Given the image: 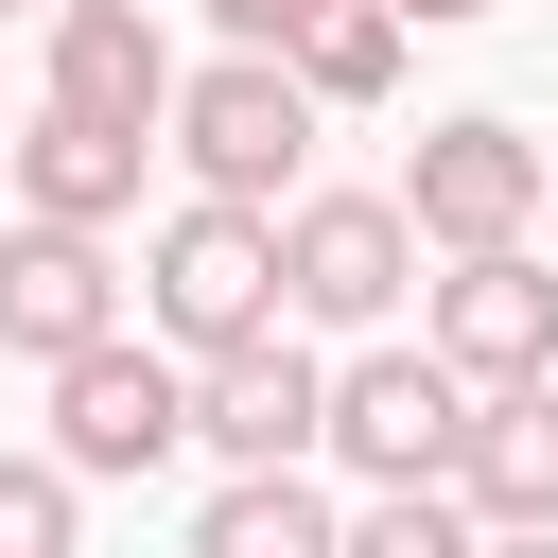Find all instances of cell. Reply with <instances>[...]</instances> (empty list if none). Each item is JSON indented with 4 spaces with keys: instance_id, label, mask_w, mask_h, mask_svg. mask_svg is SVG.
Masks as SVG:
<instances>
[{
    "instance_id": "d6986e66",
    "label": "cell",
    "mask_w": 558,
    "mask_h": 558,
    "mask_svg": "<svg viewBox=\"0 0 558 558\" xmlns=\"http://www.w3.org/2000/svg\"><path fill=\"white\" fill-rule=\"evenodd\" d=\"M384 17H401V35H453V17H488V0H384Z\"/></svg>"
},
{
    "instance_id": "30bf717a",
    "label": "cell",
    "mask_w": 558,
    "mask_h": 558,
    "mask_svg": "<svg viewBox=\"0 0 558 558\" xmlns=\"http://www.w3.org/2000/svg\"><path fill=\"white\" fill-rule=\"evenodd\" d=\"M140 157H157L140 122H87V105H35V122L0 140V192H17L35 227H122V209H140Z\"/></svg>"
},
{
    "instance_id": "7c38bea8",
    "label": "cell",
    "mask_w": 558,
    "mask_h": 558,
    "mask_svg": "<svg viewBox=\"0 0 558 558\" xmlns=\"http://www.w3.org/2000/svg\"><path fill=\"white\" fill-rule=\"evenodd\" d=\"M453 506H471V523H558V366H541V384H471Z\"/></svg>"
},
{
    "instance_id": "9c48e42d",
    "label": "cell",
    "mask_w": 558,
    "mask_h": 558,
    "mask_svg": "<svg viewBox=\"0 0 558 558\" xmlns=\"http://www.w3.org/2000/svg\"><path fill=\"white\" fill-rule=\"evenodd\" d=\"M87 331H122V262H105V227H0V349L17 366H70Z\"/></svg>"
},
{
    "instance_id": "5b68a950",
    "label": "cell",
    "mask_w": 558,
    "mask_h": 558,
    "mask_svg": "<svg viewBox=\"0 0 558 558\" xmlns=\"http://www.w3.org/2000/svg\"><path fill=\"white\" fill-rule=\"evenodd\" d=\"M418 296V227H401V192H279V314L296 331H384Z\"/></svg>"
},
{
    "instance_id": "44dd1931",
    "label": "cell",
    "mask_w": 558,
    "mask_h": 558,
    "mask_svg": "<svg viewBox=\"0 0 558 558\" xmlns=\"http://www.w3.org/2000/svg\"><path fill=\"white\" fill-rule=\"evenodd\" d=\"M0 17H52V0H0Z\"/></svg>"
},
{
    "instance_id": "e0dca14e",
    "label": "cell",
    "mask_w": 558,
    "mask_h": 558,
    "mask_svg": "<svg viewBox=\"0 0 558 558\" xmlns=\"http://www.w3.org/2000/svg\"><path fill=\"white\" fill-rule=\"evenodd\" d=\"M209 17H227V52H296V35L331 17V0H209Z\"/></svg>"
},
{
    "instance_id": "4fadbf2b",
    "label": "cell",
    "mask_w": 558,
    "mask_h": 558,
    "mask_svg": "<svg viewBox=\"0 0 558 558\" xmlns=\"http://www.w3.org/2000/svg\"><path fill=\"white\" fill-rule=\"evenodd\" d=\"M331 523H349V506H331L314 471H227V488L192 506V558H331Z\"/></svg>"
},
{
    "instance_id": "2e32d148",
    "label": "cell",
    "mask_w": 558,
    "mask_h": 558,
    "mask_svg": "<svg viewBox=\"0 0 558 558\" xmlns=\"http://www.w3.org/2000/svg\"><path fill=\"white\" fill-rule=\"evenodd\" d=\"M70 541H87V488L52 453H0V558H70Z\"/></svg>"
},
{
    "instance_id": "6da1fadb",
    "label": "cell",
    "mask_w": 558,
    "mask_h": 558,
    "mask_svg": "<svg viewBox=\"0 0 558 558\" xmlns=\"http://www.w3.org/2000/svg\"><path fill=\"white\" fill-rule=\"evenodd\" d=\"M314 87L279 70V52H209V70H174V105H157V140L192 157V192H227V209H279L296 174H314Z\"/></svg>"
},
{
    "instance_id": "3957f363",
    "label": "cell",
    "mask_w": 558,
    "mask_h": 558,
    "mask_svg": "<svg viewBox=\"0 0 558 558\" xmlns=\"http://www.w3.org/2000/svg\"><path fill=\"white\" fill-rule=\"evenodd\" d=\"M35 384H52V471H70V488H140V471L192 453V366L140 349V331H87V349L35 366Z\"/></svg>"
},
{
    "instance_id": "5bb4252c",
    "label": "cell",
    "mask_w": 558,
    "mask_h": 558,
    "mask_svg": "<svg viewBox=\"0 0 558 558\" xmlns=\"http://www.w3.org/2000/svg\"><path fill=\"white\" fill-rule=\"evenodd\" d=\"M401 52H418V35H401L384 0H331V17H314V35L279 52V70H296L314 105H384V87H401Z\"/></svg>"
},
{
    "instance_id": "ffe728a7",
    "label": "cell",
    "mask_w": 558,
    "mask_h": 558,
    "mask_svg": "<svg viewBox=\"0 0 558 558\" xmlns=\"http://www.w3.org/2000/svg\"><path fill=\"white\" fill-rule=\"evenodd\" d=\"M541 209H558V140H541Z\"/></svg>"
},
{
    "instance_id": "9a60e30c",
    "label": "cell",
    "mask_w": 558,
    "mask_h": 558,
    "mask_svg": "<svg viewBox=\"0 0 558 558\" xmlns=\"http://www.w3.org/2000/svg\"><path fill=\"white\" fill-rule=\"evenodd\" d=\"M471 541H488V523H471L453 488H366V506L331 523V558H471Z\"/></svg>"
},
{
    "instance_id": "8992f818",
    "label": "cell",
    "mask_w": 558,
    "mask_h": 558,
    "mask_svg": "<svg viewBox=\"0 0 558 558\" xmlns=\"http://www.w3.org/2000/svg\"><path fill=\"white\" fill-rule=\"evenodd\" d=\"M401 227H418V262L523 244V227H541V140H523L506 105H453V122H418V157H401Z\"/></svg>"
},
{
    "instance_id": "277c9868",
    "label": "cell",
    "mask_w": 558,
    "mask_h": 558,
    "mask_svg": "<svg viewBox=\"0 0 558 558\" xmlns=\"http://www.w3.org/2000/svg\"><path fill=\"white\" fill-rule=\"evenodd\" d=\"M453 436H471V384H453L436 349H401V331H349L314 453H331L349 488H453Z\"/></svg>"
},
{
    "instance_id": "8fae6325",
    "label": "cell",
    "mask_w": 558,
    "mask_h": 558,
    "mask_svg": "<svg viewBox=\"0 0 558 558\" xmlns=\"http://www.w3.org/2000/svg\"><path fill=\"white\" fill-rule=\"evenodd\" d=\"M52 105H87V122H140L157 140V105H174V35H157V0H52Z\"/></svg>"
},
{
    "instance_id": "ac0fdd59",
    "label": "cell",
    "mask_w": 558,
    "mask_h": 558,
    "mask_svg": "<svg viewBox=\"0 0 558 558\" xmlns=\"http://www.w3.org/2000/svg\"><path fill=\"white\" fill-rule=\"evenodd\" d=\"M471 558H558V523H488V541H471Z\"/></svg>"
},
{
    "instance_id": "7a4b0ae2",
    "label": "cell",
    "mask_w": 558,
    "mask_h": 558,
    "mask_svg": "<svg viewBox=\"0 0 558 558\" xmlns=\"http://www.w3.org/2000/svg\"><path fill=\"white\" fill-rule=\"evenodd\" d=\"M140 314H157V349H174V366L244 349V331L279 314V209H227V192L157 209V244H140Z\"/></svg>"
},
{
    "instance_id": "52a82bcc",
    "label": "cell",
    "mask_w": 558,
    "mask_h": 558,
    "mask_svg": "<svg viewBox=\"0 0 558 558\" xmlns=\"http://www.w3.org/2000/svg\"><path fill=\"white\" fill-rule=\"evenodd\" d=\"M418 349H436L453 384H541V366H558V262H541V227L436 262V279H418Z\"/></svg>"
},
{
    "instance_id": "ba28073f",
    "label": "cell",
    "mask_w": 558,
    "mask_h": 558,
    "mask_svg": "<svg viewBox=\"0 0 558 558\" xmlns=\"http://www.w3.org/2000/svg\"><path fill=\"white\" fill-rule=\"evenodd\" d=\"M314 418H331V366L296 314H262L244 349L192 366V453H227V471H314Z\"/></svg>"
}]
</instances>
